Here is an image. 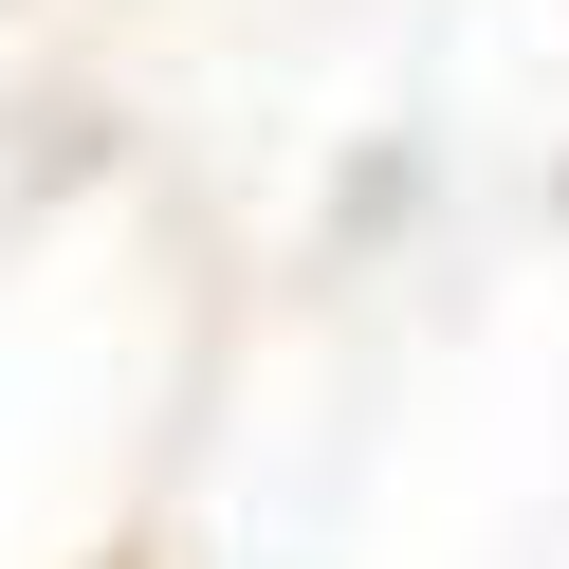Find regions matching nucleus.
Here are the masks:
<instances>
[{"instance_id":"1","label":"nucleus","mask_w":569,"mask_h":569,"mask_svg":"<svg viewBox=\"0 0 569 569\" xmlns=\"http://www.w3.org/2000/svg\"><path fill=\"white\" fill-rule=\"evenodd\" d=\"M405 202H422V148H368L331 184V258H368V239H405Z\"/></svg>"},{"instance_id":"2","label":"nucleus","mask_w":569,"mask_h":569,"mask_svg":"<svg viewBox=\"0 0 569 569\" xmlns=\"http://www.w3.org/2000/svg\"><path fill=\"white\" fill-rule=\"evenodd\" d=\"M551 202H569V184H551Z\"/></svg>"}]
</instances>
